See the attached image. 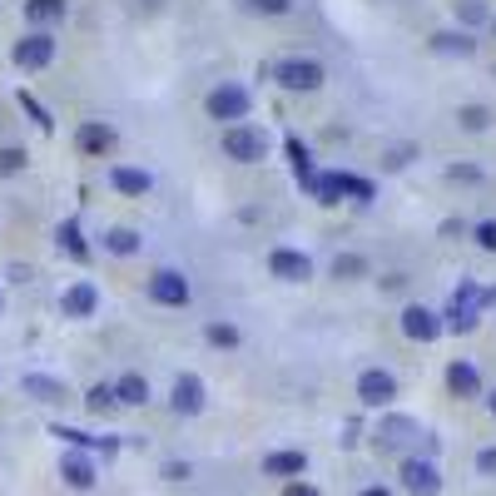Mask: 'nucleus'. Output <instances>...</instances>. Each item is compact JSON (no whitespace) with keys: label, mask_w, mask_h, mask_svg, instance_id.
Wrapping results in <instances>:
<instances>
[{"label":"nucleus","mask_w":496,"mask_h":496,"mask_svg":"<svg viewBox=\"0 0 496 496\" xmlns=\"http://www.w3.org/2000/svg\"><path fill=\"white\" fill-rule=\"evenodd\" d=\"M477 471H482V477H496V446H482V452H477Z\"/></svg>","instance_id":"obj_35"},{"label":"nucleus","mask_w":496,"mask_h":496,"mask_svg":"<svg viewBox=\"0 0 496 496\" xmlns=\"http://www.w3.org/2000/svg\"><path fill=\"white\" fill-rule=\"evenodd\" d=\"M209 343L213 347H238V328L234 322H209Z\"/></svg>","instance_id":"obj_30"},{"label":"nucleus","mask_w":496,"mask_h":496,"mask_svg":"<svg viewBox=\"0 0 496 496\" xmlns=\"http://www.w3.org/2000/svg\"><path fill=\"white\" fill-rule=\"evenodd\" d=\"M457 11L467 15V20H477V15H482V5H477V0H457Z\"/></svg>","instance_id":"obj_39"},{"label":"nucleus","mask_w":496,"mask_h":496,"mask_svg":"<svg viewBox=\"0 0 496 496\" xmlns=\"http://www.w3.org/2000/svg\"><path fill=\"white\" fill-rule=\"evenodd\" d=\"M0 313H5V293H0Z\"/></svg>","instance_id":"obj_42"},{"label":"nucleus","mask_w":496,"mask_h":496,"mask_svg":"<svg viewBox=\"0 0 496 496\" xmlns=\"http://www.w3.org/2000/svg\"><path fill=\"white\" fill-rule=\"evenodd\" d=\"M80 149L85 154H110L114 144H120V135H114V124H99V120H89V124H80Z\"/></svg>","instance_id":"obj_15"},{"label":"nucleus","mask_w":496,"mask_h":496,"mask_svg":"<svg viewBox=\"0 0 496 496\" xmlns=\"http://www.w3.org/2000/svg\"><path fill=\"white\" fill-rule=\"evenodd\" d=\"M248 89L244 85H234V80H223L219 89H209V99H204V110H209V120H229V124H244L248 120Z\"/></svg>","instance_id":"obj_2"},{"label":"nucleus","mask_w":496,"mask_h":496,"mask_svg":"<svg viewBox=\"0 0 496 496\" xmlns=\"http://www.w3.org/2000/svg\"><path fill=\"white\" fill-rule=\"evenodd\" d=\"M95 308H99V288L89 283V278H80V283L65 288V298H60V313H65V318H89Z\"/></svg>","instance_id":"obj_11"},{"label":"nucleus","mask_w":496,"mask_h":496,"mask_svg":"<svg viewBox=\"0 0 496 496\" xmlns=\"http://www.w3.org/2000/svg\"><path fill=\"white\" fill-rule=\"evenodd\" d=\"M20 392L35 397V402H45V407H60V402H70V387H65L60 377H50V372H25V377H20Z\"/></svg>","instance_id":"obj_9"},{"label":"nucleus","mask_w":496,"mask_h":496,"mask_svg":"<svg viewBox=\"0 0 496 496\" xmlns=\"http://www.w3.org/2000/svg\"><path fill=\"white\" fill-rule=\"evenodd\" d=\"M362 496H392L387 486H362Z\"/></svg>","instance_id":"obj_40"},{"label":"nucleus","mask_w":496,"mask_h":496,"mask_svg":"<svg viewBox=\"0 0 496 496\" xmlns=\"http://www.w3.org/2000/svg\"><path fill=\"white\" fill-rule=\"evenodd\" d=\"M110 184L120 189V194L144 198L149 189H154V174H149V169H129V164H114V169H110Z\"/></svg>","instance_id":"obj_16"},{"label":"nucleus","mask_w":496,"mask_h":496,"mask_svg":"<svg viewBox=\"0 0 496 496\" xmlns=\"http://www.w3.org/2000/svg\"><path fill=\"white\" fill-rule=\"evenodd\" d=\"M343 194H353V198H372V184H368V179H358V174H343Z\"/></svg>","instance_id":"obj_33"},{"label":"nucleus","mask_w":496,"mask_h":496,"mask_svg":"<svg viewBox=\"0 0 496 496\" xmlns=\"http://www.w3.org/2000/svg\"><path fill=\"white\" fill-rule=\"evenodd\" d=\"M288 159H293L298 184H308L313 174H318V169H313V154H308V149H303V139H288Z\"/></svg>","instance_id":"obj_25"},{"label":"nucleus","mask_w":496,"mask_h":496,"mask_svg":"<svg viewBox=\"0 0 496 496\" xmlns=\"http://www.w3.org/2000/svg\"><path fill=\"white\" fill-rule=\"evenodd\" d=\"M303 189H308L318 204H337V198H343V174H313Z\"/></svg>","instance_id":"obj_21"},{"label":"nucleus","mask_w":496,"mask_h":496,"mask_svg":"<svg viewBox=\"0 0 496 496\" xmlns=\"http://www.w3.org/2000/svg\"><path fill=\"white\" fill-rule=\"evenodd\" d=\"M412 437H417V422L412 417H383V427H377V446H387V452L407 446Z\"/></svg>","instance_id":"obj_17"},{"label":"nucleus","mask_w":496,"mask_h":496,"mask_svg":"<svg viewBox=\"0 0 496 496\" xmlns=\"http://www.w3.org/2000/svg\"><path fill=\"white\" fill-rule=\"evenodd\" d=\"M164 477H169V482H184L189 467H184V461H169V467H164Z\"/></svg>","instance_id":"obj_37"},{"label":"nucleus","mask_w":496,"mask_h":496,"mask_svg":"<svg viewBox=\"0 0 496 496\" xmlns=\"http://www.w3.org/2000/svg\"><path fill=\"white\" fill-rule=\"evenodd\" d=\"M368 273V259L362 253H337L333 259V278H362Z\"/></svg>","instance_id":"obj_28"},{"label":"nucleus","mask_w":496,"mask_h":496,"mask_svg":"<svg viewBox=\"0 0 496 496\" xmlns=\"http://www.w3.org/2000/svg\"><path fill=\"white\" fill-rule=\"evenodd\" d=\"M223 154L234 164H259L263 154H268V135L253 129V124H229V129H223Z\"/></svg>","instance_id":"obj_1"},{"label":"nucleus","mask_w":496,"mask_h":496,"mask_svg":"<svg viewBox=\"0 0 496 496\" xmlns=\"http://www.w3.org/2000/svg\"><path fill=\"white\" fill-rule=\"evenodd\" d=\"M169 407L179 412V417H198V412H204V383H198L194 372H184V377L174 383V392H169Z\"/></svg>","instance_id":"obj_10"},{"label":"nucleus","mask_w":496,"mask_h":496,"mask_svg":"<svg viewBox=\"0 0 496 496\" xmlns=\"http://www.w3.org/2000/svg\"><path fill=\"white\" fill-rule=\"evenodd\" d=\"M358 397H362V407H387V402L397 397V377L383 372V368H368L358 377Z\"/></svg>","instance_id":"obj_8"},{"label":"nucleus","mask_w":496,"mask_h":496,"mask_svg":"<svg viewBox=\"0 0 496 496\" xmlns=\"http://www.w3.org/2000/svg\"><path fill=\"white\" fill-rule=\"evenodd\" d=\"M402 333H407L412 343H432V337L442 333V322H437V313H432V308L412 303V308H402Z\"/></svg>","instance_id":"obj_12"},{"label":"nucleus","mask_w":496,"mask_h":496,"mask_svg":"<svg viewBox=\"0 0 496 496\" xmlns=\"http://www.w3.org/2000/svg\"><path fill=\"white\" fill-rule=\"evenodd\" d=\"M402 492H412V496H437L442 492V471H437V461L432 457H402Z\"/></svg>","instance_id":"obj_3"},{"label":"nucleus","mask_w":496,"mask_h":496,"mask_svg":"<svg viewBox=\"0 0 496 496\" xmlns=\"http://www.w3.org/2000/svg\"><path fill=\"white\" fill-rule=\"evenodd\" d=\"M486 407H492V417H496V392H492V397H486Z\"/></svg>","instance_id":"obj_41"},{"label":"nucleus","mask_w":496,"mask_h":496,"mask_svg":"<svg viewBox=\"0 0 496 496\" xmlns=\"http://www.w3.org/2000/svg\"><path fill=\"white\" fill-rule=\"evenodd\" d=\"M105 248H110V253H139V234L135 229H110V234H105Z\"/></svg>","instance_id":"obj_27"},{"label":"nucleus","mask_w":496,"mask_h":496,"mask_svg":"<svg viewBox=\"0 0 496 496\" xmlns=\"http://www.w3.org/2000/svg\"><path fill=\"white\" fill-rule=\"evenodd\" d=\"M273 74H278V85L293 89V95H308V89H318V85H322V65H318V60H303V55L283 60Z\"/></svg>","instance_id":"obj_5"},{"label":"nucleus","mask_w":496,"mask_h":496,"mask_svg":"<svg viewBox=\"0 0 496 496\" xmlns=\"http://www.w3.org/2000/svg\"><path fill=\"white\" fill-rule=\"evenodd\" d=\"M283 496H322V492H318V486H308V482H288Z\"/></svg>","instance_id":"obj_36"},{"label":"nucleus","mask_w":496,"mask_h":496,"mask_svg":"<svg viewBox=\"0 0 496 496\" xmlns=\"http://www.w3.org/2000/svg\"><path fill=\"white\" fill-rule=\"evenodd\" d=\"M20 110L30 114V120H35L40 129H45V135H50V129H55V120H50V110H45V105H40L35 95H25V89H20Z\"/></svg>","instance_id":"obj_29"},{"label":"nucleus","mask_w":496,"mask_h":496,"mask_svg":"<svg viewBox=\"0 0 496 496\" xmlns=\"http://www.w3.org/2000/svg\"><path fill=\"white\" fill-rule=\"evenodd\" d=\"M308 471V452H268L263 457V477H283V482H298Z\"/></svg>","instance_id":"obj_13"},{"label":"nucleus","mask_w":496,"mask_h":496,"mask_svg":"<svg viewBox=\"0 0 496 496\" xmlns=\"http://www.w3.org/2000/svg\"><path fill=\"white\" fill-rule=\"evenodd\" d=\"M114 397H120V407H144V402H149V377L124 372L120 383H114Z\"/></svg>","instance_id":"obj_20"},{"label":"nucleus","mask_w":496,"mask_h":496,"mask_svg":"<svg viewBox=\"0 0 496 496\" xmlns=\"http://www.w3.org/2000/svg\"><path fill=\"white\" fill-rule=\"evenodd\" d=\"M85 407L95 412V417H105V412L120 407V397H114V387H110V383H95V387L85 392Z\"/></svg>","instance_id":"obj_24"},{"label":"nucleus","mask_w":496,"mask_h":496,"mask_svg":"<svg viewBox=\"0 0 496 496\" xmlns=\"http://www.w3.org/2000/svg\"><path fill=\"white\" fill-rule=\"evenodd\" d=\"M65 0H25V20L30 25H40V30H50V25H60L65 20Z\"/></svg>","instance_id":"obj_19"},{"label":"nucleus","mask_w":496,"mask_h":496,"mask_svg":"<svg viewBox=\"0 0 496 496\" xmlns=\"http://www.w3.org/2000/svg\"><path fill=\"white\" fill-rule=\"evenodd\" d=\"M477 244H482V248H486V253H496V219L477 223Z\"/></svg>","instance_id":"obj_34"},{"label":"nucleus","mask_w":496,"mask_h":496,"mask_svg":"<svg viewBox=\"0 0 496 496\" xmlns=\"http://www.w3.org/2000/svg\"><path fill=\"white\" fill-rule=\"evenodd\" d=\"M268 273H273V278H283V283H308V278H313V259H308V253H298V248H273V253H268Z\"/></svg>","instance_id":"obj_6"},{"label":"nucleus","mask_w":496,"mask_h":496,"mask_svg":"<svg viewBox=\"0 0 496 496\" xmlns=\"http://www.w3.org/2000/svg\"><path fill=\"white\" fill-rule=\"evenodd\" d=\"M11 60L20 65V70H45V65L55 60V35H50V30H30L25 40H15Z\"/></svg>","instance_id":"obj_4"},{"label":"nucleus","mask_w":496,"mask_h":496,"mask_svg":"<svg viewBox=\"0 0 496 496\" xmlns=\"http://www.w3.org/2000/svg\"><path fill=\"white\" fill-rule=\"evenodd\" d=\"M20 169H25V149H0V179H11Z\"/></svg>","instance_id":"obj_32"},{"label":"nucleus","mask_w":496,"mask_h":496,"mask_svg":"<svg viewBox=\"0 0 496 496\" xmlns=\"http://www.w3.org/2000/svg\"><path fill=\"white\" fill-rule=\"evenodd\" d=\"M244 11H253V15H288V11H293V0H244Z\"/></svg>","instance_id":"obj_31"},{"label":"nucleus","mask_w":496,"mask_h":496,"mask_svg":"<svg viewBox=\"0 0 496 496\" xmlns=\"http://www.w3.org/2000/svg\"><path fill=\"white\" fill-rule=\"evenodd\" d=\"M60 477H65V486H74V492H89V486H95V461H89L85 452H65Z\"/></svg>","instance_id":"obj_14"},{"label":"nucleus","mask_w":496,"mask_h":496,"mask_svg":"<svg viewBox=\"0 0 496 496\" xmlns=\"http://www.w3.org/2000/svg\"><path fill=\"white\" fill-rule=\"evenodd\" d=\"M432 50L437 55H471V50H477V40L467 35V30H442V35H432Z\"/></svg>","instance_id":"obj_22"},{"label":"nucleus","mask_w":496,"mask_h":496,"mask_svg":"<svg viewBox=\"0 0 496 496\" xmlns=\"http://www.w3.org/2000/svg\"><path fill=\"white\" fill-rule=\"evenodd\" d=\"M55 238H60V248L70 253V259H80V263L89 259V248H85V238H80V223H74V219H65L60 229H55Z\"/></svg>","instance_id":"obj_23"},{"label":"nucleus","mask_w":496,"mask_h":496,"mask_svg":"<svg viewBox=\"0 0 496 496\" xmlns=\"http://www.w3.org/2000/svg\"><path fill=\"white\" fill-rule=\"evenodd\" d=\"M149 298L154 303H164V308H184L189 303V278L174 268H159L154 278H149Z\"/></svg>","instance_id":"obj_7"},{"label":"nucleus","mask_w":496,"mask_h":496,"mask_svg":"<svg viewBox=\"0 0 496 496\" xmlns=\"http://www.w3.org/2000/svg\"><path fill=\"white\" fill-rule=\"evenodd\" d=\"M446 174H452V179H482V174L471 169V164H452V169H446Z\"/></svg>","instance_id":"obj_38"},{"label":"nucleus","mask_w":496,"mask_h":496,"mask_svg":"<svg viewBox=\"0 0 496 496\" xmlns=\"http://www.w3.org/2000/svg\"><path fill=\"white\" fill-rule=\"evenodd\" d=\"M457 124H461V129H471V135H482L486 124H492V110H486V105H461Z\"/></svg>","instance_id":"obj_26"},{"label":"nucleus","mask_w":496,"mask_h":496,"mask_svg":"<svg viewBox=\"0 0 496 496\" xmlns=\"http://www.w3.org/2000/svg\"><path fill=\"white\" fill-rule=\"evenodd\" d=\"M446 387H452L457 397H477V392H482V372L471 368L467 358H457L452 368H446Z\"/></svg>","instance_id":"obj_18"}]
</instances>
